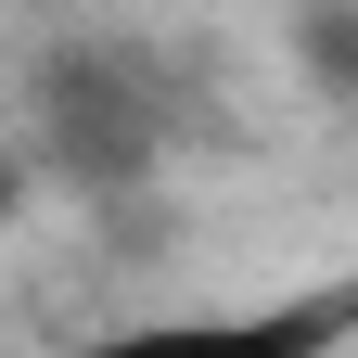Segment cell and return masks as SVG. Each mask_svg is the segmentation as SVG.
Returning <instances> with one entry per match:
<instances>
[{
    "label": "cell",
    "instance_id": "1",
    "mask_svg": "<svg viewBox=\"0 0 358 358\" xmlns=\"http://www.w3.org/2000/svg\"><path fill=\"white\" fill-rule=\"evenodd\" d=\"M38 141H52L64 179H103V192H115V179H141V166H154L166 103H154L115 52H64L52 77H38Z\"/></svg>",
    "mask_w": 358,
    "mask_h": 358
},
{
    "label": "cell",
    "instance_id": "2",
    "mask_svg": "<svg viewBox=\"0 0 358 358\" xmlns=\"http://www.w3.org/2000/svg\"><path fill=\"white\" fill-rule=\"evenodd\" d=\"M333 307H231V320H128L90 358H320Z\"/></svg>",
    "mask_w": 358,
    "mask_h": 358
}]
</instances>
